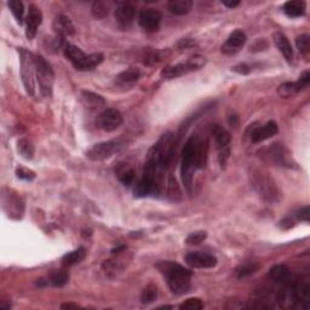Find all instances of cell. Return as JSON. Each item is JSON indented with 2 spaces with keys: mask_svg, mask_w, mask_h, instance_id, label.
I'll return each instance as SVG.
<instances>
[{
  "mask_svg": "<svg viewBox=\"0 0 310 310\" xmlns=\"http://www.w3.org/2000/svg\"><path fill=\"white\" fill-rule=\"evenodd\" d=\"M155 268L166 278L167 285L174 295H184L190 290L192 272L189 269L171 260H160L155 264Z\"/></svg>",
  "mask_w": 310,
  "mask_h": 310,
  "instance_id": "6da1fadb",
  "label": "cell"
},
{
  "mask_svg": "<svg viewBox=\"0 0 310 310\" xmlns=\"http://www.w3.org/2000/svg\"><path fill=\"white\" fill-rule=\"evenodd\" d=\"M197 141L199 138L193 136L187 141L186 146L182 151V167H181V174L184 187L188 193H192L193 188V174L197 170L196 167V153H197Z\"/></svg>",
  "mask_w": 310,
  "mask_h": 310,
  "instance_id": "7a4b0ae2",
  "label": "cell"
},
{
  "mask_svg": "<svg viewBox=\"0 0 310 310\" xmlns=\"http://www.w3.org/2000/svg\"><path fill=\"white\" fill-rule=\"evenodd\" d=\"M251 183L260 196L269 203H275L279 200L280 192L273 180L268 176V173L255 169L250 174Z\"/></svg>",
  "mask_w": 310,
  "mask_h": 310,
  "instance_id": "3957f363",
  "label": "cell"
},
{
  "mask_svg": "<svg viewBox=\"0 0 310 310\" xmlns=\"http://www.w3.org/2000/svg\"><path fill=\"white\" fill-rule=\"evenodd\" d=\"M19 64H21V77L23 85L29 95L34 96L35 81L37 78V67H35V56L26 49H18Z\"/></svg>",
  "mask_w": 310,
  "mask_h": 310,
  "instance_id": "277c9868",
  "label": "cell"
},
{
  "mask_svg": "<svg viewBox=\"0 0 310 310\" xmlns=\"http://www.w3.org/2000/svg\"><path fill=\"white\" fill-rule=\"evenodd\" d=\"M35 67H37V81L41 94L46 97H50L55 82L54 69L42 56H35Z\"/></svg>",
  "mask_w": 310,
  "mask_h": 310,
  "instance_id": "5b68a950",
  "label": "cell"
},
{
  "mask_svg": "<svg viewBox=\"0 0 310 310\" xmlns=\"http://www.w3.org/2000/svg\"><path fill=\"white\" fill-rule=\"evenodd\" d=\"M206 59L205 57L200 55H194L192 57H189L186 62H182V63H178L174 65H170V67L165 68L163 72H161V77L164 79H176L178 77H182V75L190 73V72L197 71L201 67L205 65Z\"/></svg>",
  "mask_w": 310,
  "mask_h": 310,
  "instance_id": "8992f818",
  "label": "cell"
},
{
  "mask_svg": "<svg viewBox=\"0 0 310 310\" xmlns=\"http://www.w3.org/2000/svg\"><path fill=\"white\" fill-rule=\"evenodd\" d=\"M124 142L121 140H110L104 141L101 143L95 144L87 150L86 157L87 159L92 161H103L105 159H109L114 154H117L123 149Z\"/></svg>",
  "mask_w": 310,
  "mask_h": 310,
  "instance_id": "52a82bcc",
  "label": "cell"
},
{
  "mask_svg": "<svg viewBox=\"0 0 310 310\" xmlns=\"http://www.w3.org/2000/svg\"><path fill=\"white\" fill-rule=\"evenodd\" d=\"M212 136L214 138V142H216L217 149H218V160L220 166L224 167L226 166L227 161L229 159L230 155V142H232V137H230V134L226 128L219 126V125H216V126L212 127V131H211Z\"/></svg>",
  "mask_w": 310,
  "mask_h": 310,
  "instance_id": "ba28073f",
  "label": "cell"
},
{
  "mask_svg": "<svg viewBox=\"0 0 310 310\" xmlns=\"http://www.w3.org/2000/svg\"><path fill=\"white\" fill-rule=\"evenodd\" d=\"M123 114L114 108H107L97 117V126L107 132H112L123 124Z\"/></svg>",
  "mask_w": 310,
  "mask_h": 310,
  "instance_id": "9c48e42d",
  "label": "cell"
},
{
  "mask_svg": "<svg viewBox=\"0 0 310 310\" xmlns=\"http://www.w3.org/2000/svg\"><path fill=\"white\" fill-rule=\"evenodd\" d=\"M186 263L190 268L196 269H207L213 268L217 264V258L213 255L203 251L189 252L184 257Z\"/></svg>",
  "mask_w": 310,
  "mask_h": 310,
  "instance_id": "30bf717a",
  "label": "cell"
},
{
  "mask_svg": "<svg viewBox=\"0 0 310 310\" xmlns=\"http://www.w3.org/2000/svg\"><path fill=\"white\" fill-rule=\"evenodd\" d=\"M161 14L154 9H144L138 15V25L143 31L153 33L160 27Z\"/></svg>",
  "mask_w": 310,
  "mask_h": 310,
  "instance_id": "8fae6325",
  "label": "cell"
},
{
  "mask_svg": "<svg viewBox=\"0 0 310 310\" xmlns=\"http://www.w3.org/2000/svg\"><path fill=\"white\" fill-rule=\"evenodd\" d=\"M269 158L273 160V163L278 165V166L289 167V169L295 166L291 153L287 150V148L280 143H275L273 144V147H270Z\"/></svg>",
  "mask_w": 310,
  "mask_h": 310,
  "instance_id": "7c38bea8",
  "label": "cell"
},
{
  "mask_svg": "<svg viewBox=\"0 0 310 310\" xmlns=\"http://www.w3.org/2000/svg\"><path fill=\"white\" fill-rule=\"evenodd\" d=\"M42 22V14L40 11V9L38 8L37 5L31 4L28 9V14L27 17H26V35L29 40H32L33 38L37 35V31L38 27L41 25Z\"/></svg>",
  "mask_w": 310,
  "mask_h": 310,
  "instance_id": "4fadbf2b",
  "label": "cell"
},
{
  "mask_svg": "<svg viewBox=\"0 0 310 310\" xmlns=\"http://www.w3.org/2000/svg\"><path fill=\"white\" fill-rule=\"evenodd\" d=\"M136 10L130 3H120L115 10V21L120 28H127L132 25Z\"/></svg>",
  "mask_w": 310,
  "mask_h": 310,
  "instance_id": "5bb4252c",
  "label": "cell"
},
{
  "mask_svg": "<svg viewBox=\"0 0 310 310\" xmlns=\"http://www.w3.org/2000/svg\"><path fill=\"white\" fill-rule=\"evenodd\" d=\"M246 42V34L240 29L234 31L232 34L229 35V38L227 39V41L222 45V52L226 55H234L237 51H240V49L245 45Z\"/></svg>",
  "mask_w": 310,
  "mask_h": 310,
  "instance_id": "9a60e30c",
  "label": "cell"
},
{
  "mask_svg": "<svg viewBox=\"0 0 310 310\" xmlns=\"http://www.w3.org/2000/svg\"><path fill=\"white\" fill-rule=\"evenodd\" d=\"M160 193V187L154 181L147 177H142L136 183L134 189V194L136 197H146L149 195H155Z\"/></svg>",
  "mask_w": 310,
  "mask_h": 310,
  "instance_id": "2e32d148",
  "label": "cell"
},
{
  "mask_svg": "<svg viewBox=\"0 0 310 310\" xmlns=\"http://www.w3.org/2000/svg\"><path fill=\"white\" fill-rule=\"evenodd\" d=\"M278 131H279L278 124H276L275 121L270 120L265 125H263V126L260 127H257L256 130L253 131L251 135L252 142L253 143H260V142L269 140V138L275 136V135L278 134Z\"/></svg>",
  "mask_w": 310,
  "mask_h": 310,
  "instance_id": "e0dca14e",
  "label": "cell"
},
{
  "mask_svg": "<svg viewBox=\"0 0 310 310\" xmlns=\"http://www.w3.org/2000/svg\"><path fill=\"white\" fill-rule=\"evenodd\" d=\"M52 27H54L56 34H57L61 39L64 37H69V35H73L75 33V27L73 22L71 21V18L64 15H58L57 17L55 18Z\"/></svg>",
  "mask_w": 310,
  "mask_h": 310,
  "instance_id": "ac0fdd59",
  "label": "cell"
},
{
  "mask_svg": "<svg viewBox=\"0 0 310 310\" xmlns=\"http://www.w3.org/2000/svg\"><path fill=\"white\" fill-rule=\"evenodd\" d=\"M64 55L65 57L72 62V64L74 65V68L77 69V71H80L87 56L84 54V51H82L81 49H79L78 46L72 44L64 45Z\"/></svg>",
  "mask_w": 310,
  "mask_h": 310,
  "instance_id": "d6986e66",
  "label": "cell"
},
{
  "mask_svg": "<svg viewBox=\"0 0 310 310\" xmlns=\"http://www.w3.org/2000/svg\"><path fill=\"white\" fill-rule=\"evenodd\" d=\"M274 42H275L276 48L279 49V51L283 55V57L286 58L287 62H292L293 59V49L291 46V42L286 37L285 34L281 32L274 33Z\"/></svg>",
  "mask_w": 310,
  "mask_h": 310,
  "instance_id": "ffe728a7",
  "label": "cell"
},
{
  "mask_svg": "<svg viewBox=\"0 0 310 310\" xmlns=\"http://www.w3.org/2000/svg\"><path fill=\"white\" fill-rule=\"evenodd\" d=\"M290 278H291V273H290V269L285 264L273 267L268 273V279L270 281L275 283H281V285L289 283Z\"/></svg>",
  "mask_w": 310,
  "mask_h": 310,
  "instance_id": "44dd1931",
  "label": "cell"
},
{
  "mask_svg": "<svg viewBox=\"0 0 310 310\" xmlns=\"http://www.w3.org/2000/svg\"><path fill=\"white\" fill-rule=\"evenodd\" d=\"M138 78H140V71L135 67H130L117 75L115 82L119 86H132L135 82L138 80Z\"/></svg>",
  "mask_w": 310,
  "mask_h": 310,
  "instance_id": "7402d4cb",
  "label": "cell"
},
{
  "mask_svg": "<svg viewBox=\"0 0 310 310\" xmlns=\"http://www.w3.org/2000/svg\"><path fill=\"white\" fill-rule=\"evenodd\" d=\"M306 4L301 0H293V2H287L283 5V12L291 18L301 17L305 14Z\"/></svg>",
  "mask_w": 310,
  "mask_h": 310,
  "instance_id": "603a6c76",
  "label": "cell"
},
{
  "mask_svg": "<svg viewBox=\"0 0 310 310\" xmlns=\"http://www.w3.org/2000/svg\"><path fill=\"white\" fill-rule=\"evenodd\" d=\"M193 2L192 0H171L167 3V8L172 14L183 16L187 15L192 10Z\"/></svg>",
  "mask_w": 310,
  "mask_h": 310,
  "instance_id": "cb8c5ba5",
  "label": "cell"
},
{
  "mask_svg": "<svg viewBox=\"0 0 310 310\" xmlns=\"http://www.w3.org/2000/svg\"><path fill=\"white\" fill-rule=\"evenodd\" d=\"M85 256H86V250L84 247H79V249L74 250V251L65 253L63 258H62V264L65 267L75 265L78 263H80L85 258Z\"/></svg>",
  "mask_w": 310,
  "mask_h": 310,
  "instance_id": "d4e9b609",
  "label": "cell"
},
{
  "mask_svg": "<svg viewBox=\"0 0 310 310\" xmlns=\"http://www.w3.org/2000/svg\"><path fill=\"white\" fill-rule=\"evenodd\" d=\"M17 149L18 153L21 154V157L26 160H31L33 159L35 154V147L33 144L32 141L27 140V138H21L17 142Z\"/></svg>",
  "mask_w": 310,
  "mask_h": 310,
  "instance_id": "484cf974",
  "label": "cell"
},
{
  "mask_svg": "<svg viewBox=\"0 0 310 310\" xmlns=\"http://www.w3.org/2000/svg\"><path fill=\"white\" fill-rule=\"evenodd\" d=\"M68 280L69 275L64 270H54L50 274V278H49V281L55 287H63L65 283L68 282Z\"/></svg>",
  "mask_w": 310,
  "mask_h": 310,
  "instance_id": "4316f807",
  "label": "cell"
},
{
  "mask_svg": "<svg viewBox=\"0 0 310 310\" xmlns=\"http://www.w3.org/2000/svg\"><path fill=\"white\" fill-rule=\"evenodd\" d=\"M118 178L124 186L130 187L135 181V170L132 167L121 166L120 169L118 170Z\"/></svg>",
  "mask_w": 310,
  "mask_h": 310,
  "instance_id": "83f0119b",
  "label": "cell"
},
{
  "mask_svg": "<svg viewBox=\"0 0 310 310\" xmlns=\"http://www.w3.org/2000/svg\"><path fill=\"white\" fill-rule=\"evenodd\" d=\"M8 5L18 25H22L23 17H25V6H23V3L19 2V0H10Z\"/></svg>",
  "mask_w": 310,
  "mask_h": 310,
  "instance_id": "f1b7e54d",
  "label": "cell"
},
{
  "mask_svg": "<svg viewBox=\"0 0 310 310\" xmlns=\"http://www.w3.org/2000/svg\"><path fill=\"white\" fill-rule=\"evenodd\" d=\"M9 206H10V210L8 211L10 216H14V214H17V216L19 217L21 214L23 213V203L22 200L19 199L18 196L14 195V194H10L9 195Z\"/></svg>",
  "mask_w": 310,
  "mask_h": 310,
  "instance_id": "f546056e",
  "label": "cell"
},
{
  "mask_svg": "<svg viewBox=\"0 0 310 310\" xmlns=\"http://www.w3.org/2000/svg\"><path fill=\"white\" fill-rule=\"evenodd\" d=\"M82 96H84V100L86 101V104L90 105V107H92V108H95V109H96V108L103 107V105L105 104L103 98H102L100 95L94 94V92L84 91L82 92Z\"/></svg>",
  "mask_w": 310,
  "mask_h": 310,
  "instance_id": "4dcf8cb0",
  "label": "cell"
},
{
  "mask_svg": "<svg viewBox=\"0 0 310 310\" xmlns=\"http://www.w3.org/2000/svg\"><path fill=\"white\" fill-rule=\"evenodd\" d=\"M91 12L95 18L102 19L107 17L108 14H109V8H108V5L103 2H95L91 6Z\"/></svg>",
  "mask_w": 310,
  "mask_h": 310,
  "instance_id": "1f68e13d",
  "label": "cell"
},
{
  "mask_svg": "<svg viewBox=\"0 0 310 310\" xmlns=\"http://www.w3.org/2000/svg\"><path fill=\"white\" fill-rule=\"evenodd\" d=\"M257 269H258V265L256 263H245V264L240 265L235 270V275L237 279H245L247 276L252 275L253 273H256Z\"/></svg>",
  "mask_w": 310,
  "mask_h": 310,
  "instance_id": "d6a6232c",
  "label": "cell"
},
{
  "mask_svg": "<svg viewBox=\"0 0 310 310\" xmlns=\"http://www.w3.org/2000/svg\"><path fill=\"white\" fill-rule=\"evenodd\" d=\"M157 298H158V289L155 287L154 285H148L141 295L142 303H146V304L153 303Z\"/></svg>",
  "mask_w": 310,
  "mask_h": 310,
  "instance_id": "836d02e7",
  "label": "cell"
},
{
  "mask_svg": "<svg viewBox=\"0 0 310 310\" xmlns=\"http://www.w3.org/2000/svg\"><path fill=\"white\" fill-rule=\"evenodd\" d=\"M296 46L302 55H308L310 52V37L308 34L299 35L296 38Z\"/></svg>",
  "mask_w": 310,
  "mask_h": 310,
  "instance_id": "e575fe53",
  "label": "cell"
},
{
  "mask_svg": "<svg viewBox=\"0 0 310 310\" xmlns=\"http://www.w3.org/2000/svg\"><path fill=\"white\" fill-rule=\"evenodd\" d=\"M278 94L283 98H287L298 94V92H297L295 82H283L278 87Z\"/></svg>",
  "mask_w": 310,
  "mask_h": 310,
  "instance_id": "d590c367",
  "label": "cell"
},
{
  "mask_svg": "<svg viewBox=\"0 0 310 310\" xmlns=\"http://www.w3.org/2000/svg\"><path fill=\"white\" fill-rule=\"evenodd\" d=\"M203 308L204 304L199 298H189L180 305V309L182 310H200Z\"/></svg>",
  "mask_w": 310,
  "mask_h": 310,
  "instance_id": "8d00e7d4",
  "label": "cell"
},
{
  "mask_svg": "<svg viewBox=\"0 0 310 310\" xmlns=\"http://www.w3.org/2000/svg\"><path fill=\"white\" fill-rule=\"evenodd\" d=\"M206 232H203V230H200V232H194L188 235L186 242L188 245H199V243H201L206 239Z\"/></svg>",
  "mask_w": 310,
  "mask_h": 310,
  "instance_id": "74e56055",
  "label": "cell"
},
{
  "mask_svg": "<svg viewBox=\"0 0 310 310\" xmlns=\"http://www.w3.org/2000/svg\"><path fill=\"white\" fill-rule=\"evenodd\" d=\"M169 196L172 200H178L181 197V192H180V188L177 186L176 180H174L173 176L169 177Z\"/></svg>",
  "mask_w": 310,
  "mask_h": 310,
  "instance_id": "f35d334b",
  "label": "cell"
},
{
  "mask_svg": "<svg viewBox=\"0 0 310 310\" xmlns=\"http://www.w3.org/2000/svg\"><path fill=\"white\" fill-rule=\"evenodd\" d=\"M16 176H17L19 180L28 181V182H31V181H33L35 178V173L33 172L32 170L26 169V167H22V166H18L17 169H16Z\"/></svg>",
  "mask_w": 310,
  "mask_h": 310,
  "instance_id": "ab89813d",
  "label": "cell"
},
{
  "mask_svg": "<svg viewBox=\"0 0 310 310\" xmlns=\"http://www.w3.org/2000/svg\"><path fill=\"white\" fill-rule=\"evenodd\" d=\"M309 82H310V72L309 71L303 72V73L301 74V77H299V79H298V81L295 82L297 92L304 90L305 87H308Z\"/></svg>",
  "mask_w": 310,
  "mask_h": 310,
  "instance_id": "60d3db41",
  "label": "cell"
},
{
  "mask_svg": "<svg viewBox=\"0 0 310 310\" xmlns=\"http://www.w3.org/2000/svg\"><path fill=\"white\" fill-rule=\"evenodd\" d=\"M295 214L297 220H304V222H309V206H304L303 209L297 211Z\"/></svg>",
  "mask_w": 310,
  "mask_h": 310,
  "instance_id": "b9f144b4",
  "label": "cell"
},
{
  "mask_svg": "<svg viewBox=\"0 0 310 310\" xmlns=\"http://www.w3.org/2000/svg\"><path fill=\"white\" fill-rule=\"evenodd\" d=\"M233 71H235L240 74H247V73H250V67L246 63H240V64L235 65V67L233 68Z\"/></svg>",
  "mask_w": 310,
  "mask_h": 310,
  "instance_id": "7bdbcfd3",
  "label": "cell"
},
{
  "mask_svg": "<svg viewBox=\"0 0 310 310\" xmlns=\"http://www.w3.org/2000/svg\"><path fill=\"white\" fill-rule=\"evenodd\" d=\"M222 4L229 9H234L240 5V2L239 0H235V2H233V0H230V2H228V0H222Z\"/></svg>",
  "mask_w": 310,
  "mask_h": 310,
  "instance_id": "ee69618b",
  "label": "cell"
},
{
  "mask_svg": "<svg viewBox=\"0 0 310 310\" xmlns=\"http://www.w3.org/2000/svg\"><path fill=\"white\" fill-rule=\"evenodd\" d=\"M62 309H77L80 308L78 304H74V303H64V304L61 305Z\"/></svg>",
  "mask_w": 310,
  "mask_h": 310,
  "instance_id": "f6af8a7d",
  "label": "cell"
}]
</instances>
